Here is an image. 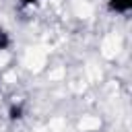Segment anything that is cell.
<instances>
[{
    "instance_id": "1",
    "label": "cell",
    "mask_w": 132,
    "mask_h": 132,
    "mask_svg": "<svg viewBox=\"0 0 132 132\" xmlns=\"http://www.w3.org/2000/svg\"><path fill=\"white\" fill-rule=\"evenodd\" d=\"M107 8L111 12H120V14H126L132 10V0H107Z\"/></svg>"
},
{
    "instance_id": "2",
    "label": "cell",
    "mask_w": 132,
    "mask_h": 132,
    "mask_svg": "<svg viewBox=\"0 0 132 132\" xmlns=\"http://www.w3.org/2000/svg\"><path fill=\"white\" fill-rule=\"evenodd\" d=\"M8 116H10V120H19V118H23V105H12V107L8 109Z\"/></svg>"
},
{
    "instance_id": "3",
    "label": "cell",
    "mask_w": 132,
    "mask_h": 132,
    "mask_svg": "<svg viewBox=\"0 0 132 132\" xmlns=\"http://www.w3.org/2000/svg\"><path fill=\"white\" fill-rule=\"evenodd\" d=\"M10 45V37H8V33L6 31H2L0 29V50H6Z\"/></svg>"
},
{
    "instance_id": "4",
    "label": "cell",
    "mask_w": 132,
    "mask_h": 132,
    "mask_svg": "<svg viewBox=\"0 0 132 132\" xmlns=\"http://www.w3.org/2000/svg\"><path fill=\"white\" fill-rule=\"evenodd\" d=\"M35 2H37V0H21L23 6H31V4H35Z\"/></svg>"
}]
</instances>
